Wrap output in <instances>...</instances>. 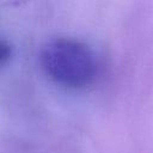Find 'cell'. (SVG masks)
<instances>
[{
  "label": "cell",
  "instance_id": "7a4b0ae2",
  "mask_svg": "<svg viewBox=\"0 0 153 153\" xmlns=\"http://www.w3.org/2000/svg\"><path fill=\"white\" fill-rule=\"evenodd\" d=\"M0 61H1V65L4 66L8 60H10V56H11V48H10V44H7L5 41L1 42V45H0Z\"/></svg>",
  "mask_w": 153,
  "mask_h": 153
},
{
  "label": "cell",
  "instance_id": "6da1fadb",
  "mask_svg": "<svg viewBox=\"0 0 153 153\" xmlns=\"http://www.w3.org/2000/svg\"><path fill=\"white\" fill-rule=\"evenodd\" d=\"M39 63L50 80L68 88L88 86L97 71L91 49L72 38L48 41L39 51Z\"/></svg>",
  "mask_w": 153,
  "mask_h": 153
}]
</instances>
